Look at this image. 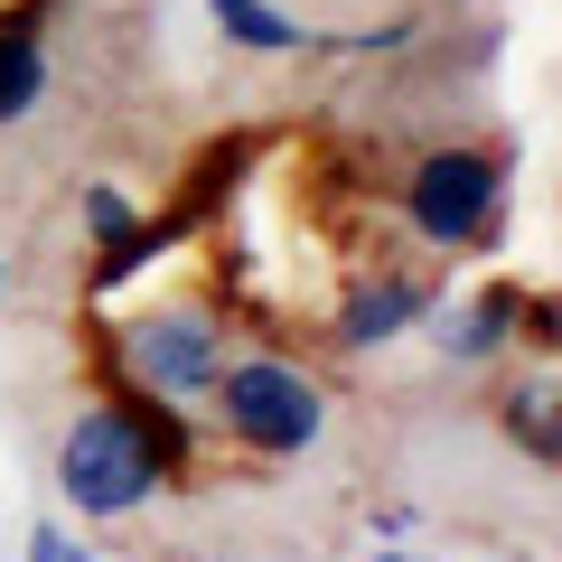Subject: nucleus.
Wrapping results in <instances>:
<instances>
[{
  "label": "nucleus",
  "instance_id": "nucleus-1",
  "mask_svg": "<svg viewBox=\"0 0 562 562\" xmlns=\"http://www.w3.org/2000/svg\"><path fill=\"white\" fill-rule=\"evenodd\" d=\"M506 216H516V169L506 150L487 140H441V150H422L394 188V225L413 235V254L431 262H479L506 244Z\"/></svg>",
  "mask_w": 562,
  "mask_h": 562
},
{
  "label": "nucleus",
  "instance_id": "nucleus-2",
  "mask_svg": "<svg viewBox=\"0 0 562 562\" xmlns=\"http://www.w3.org/2000/svg\"><path fill=\"white\" fill-rule=\"evenodd\" d=\"M225 357H235V310L216 291H169V301H150V310L103 328L94 366H103V384H140V394H160V403L206 413Z\"/></svg>",
  "mask_w": 562,
  "mask_h": 562
},
{
  "label": "nucleus",
  "instance_id": "nucleus-3",
  "mask_svg": "<svg viewBox=\"0 0 562 562\" xmlns=\"http://www.w3.org/2000/svg\"><path fill=\"white\" fill-rule=\"evenodd\" d=\"M206 441H225L235 460H310L328 441V375L301 366L291 347H235L206 394Z\"/></svg>",
  "mask_w": 562,
  "mask_h": 562
},
{
  "label": "nucleus",
  "instance_id": "nucleus-4",
  "mask_svg": "<svg viewBox=\"0 0 562 562\" xmlns=\"http://www.w3.org/2000/svg\"><path fill=\"white\" fill-rule=\"evenodd\" d=\"M160 487H169L160 460L140 450V431L122 422L113 394H94V403L66 413V431H57V497H66L76 525H122V516H140V506L160 497Z\"/></svg>",
  "mask_w": 562,
  "mask_h": 562
},
{
  "label": "nucleus",
  "instance_id": "nucleus-5",
  "mask_svg": "<svg viewBox=\"0 0 562 562\" xmlns=\"http://www.w3.org/2000/svg\"><path fill=\"white\" fill-rule=\"evenodd\" d=\"M441 301V281L413 272V262H375V272L338 281V310H328V347L338 357H384L394 338H413L422 310Z\"/></svg>",
  "mask_w": 562,
  "mask_h": 562
},
{
  "label": "nucleus",
  "instance_id": "nucleus-6",
  "mask_svg": "<svg viewBox=\"0 0 562 562\" xmlns=\"http://www.w3.org/2000/svg\"><path fill=\"white\" fill-rule=\"evenodd\" d=\"M516 301H525V281H479L460 301L422 310V338H431V357H441L450 375H487V366L516 357Z\"/></svg>",
  "mask_w": 562,
  "mask_h": 562
},
{
  "label": "nucleus",
  "instance_id": "nucleus-7",
  "mask_svg": "<svg viewBox=\"0 0 562 562\" xmlns=\"http://www.w3.org/2000/svg\"><path fill=\"white\" fill-rule=\"evenodd\" d=\"M47 10L57 0H0V132L47 103Z\"/></svg>",
  "mask_w": 562,
  "mask_h": 562
},
{
  "label": "nucleus",
  "instance_id": "nucleus-8",
  "mask_svg": "<svg viewBox=\"0 0 562 562\" xmlns=\"http://www.w3.org/2000/svg\"><path fill=\"white\" fill-rule=\"evenodd\" d=\"M103 394L122 403V422L140 431V450L160 460V479H169V487H179L188 469L216 450V441H206V413H188V403H160V394H140V384H103Z\"/></svg>",
  "mask_w": 562,
  "mask_h": 562
},
{
  "label": "nucleus",
  "instance_id": "nucleus-9",
  "mask_svg": "<svg viewBox=\"0 0 562 562\" xmlns=\"http://www.w3.org/2000/svg\"><path fill=\"white\" fill-rule=\"evenodd\" d=\"M497 431H506V450H525L535 469L562 460V375H553V357H535V366L497 394Z\"/></svg>",
  "mask_w": 562,
  "mask_h": 562
},
{
  "label": "nucleus",
  "instance_id": "nucleus-10",
  "mask_svg": "<svg viewBox=\"0 0 562 562\" xmlns=\"http://www.w3.org/2000/svg\"><path fill=\"white\" fill-rule=\"evenodd\" d=\"M188 225H198L188 206H169V216H140V235H122L113 254H94V262H85V301H122V291H132L140 272H160V262H169V244H179Z\"/></svg>",
  "mask_w": 562,
  "mask_h": 562
},
{
  "label": "nucleus",
  "instance_id": "nucleus-11",
  "mask_svg": "<svg viewBox=\"0 0 562 562\" xmlns=\"http://www.w3.org/2000/svg\"><path fill=\"white\" fill-rule=\"evenodd\" d=\"M206 20H216V38L235 47V57H301V47H319L291 10H272V0H206Z\"/></svg>",
  "mask_w": 562,
  "mask_h": 562
},
{
  "label": "nucleus",
  "instance_id": "nucleus-12",
  "mask_svg": "<svg viewBox=\"0 0 562 562\" xmlns=\"http://www.w3.org/2000/svg\"><path fill=\"white\" fill-rule=\"evenodd\" d=\"M140 216H150V206L132 198V188H113V179H94L76 198V225H85V244H94V254H113L122 235H140Z\"/></svg>",
  "mask_w": 562,
  "mask_h": 562
},
{
  "label": "nucleus",
  "instance_id": "nucleus-13",
  "mask_svg": "<svg viewBox=\"0 0 562 562\" xmlns=\"http://www.w3.org/2000/svg\"><path fill=\"white\" fill-rule=\"evenodd\" d=\"M516 347L525 357H553L562 347V301L543 291V281H525V301H516Z\"/></svg>",
  "mask_w": 562,
  "mask_h": 562
},
{
  "label": "nucleus",
  "instance_id": "nucleus-14",
  "mask_svg": "<svg viewBox=\"0 0 562 562\" xmlns=\"http://www.w3.org/2000/svg\"><path fill=\"white\" fill-rule=\"evenodd\" d=\"M66 543H76L66 525H29V562H66Z\"/></svg>",
  "mask_w": 562,
  "mask_h": 562
},
{
  "label": "nucleus",
  "instance_id": "nucleus-15",
  "mask_svg": "<svg viewBox=\"0 0 562 562\" xmlns=\"http://www.w3.org/2000/svg\"><path fill=\"white\" fill-rule=\"evenodd\" d=\"M375 535L384 543H413V506H375Z\"/></svg>",
  "mask_w": 562,
  "mask_h": 562
},
{
  "label": "nucleus",
  "instance_id": "nucleus-16",
  "mask_svg": "<svg viewBox=\"0 0 562 562\" xmlns=\"http://www.w3.org/2000/svg\"><path fill=\"white\" fill-rule=\"evenodd\" d=\"M366 562H441V553H413V543H375Z\"/></svg>",
  "mask_w": 562,
  "mask_h": 562
},
{
  "label": "nucleus",
  "instance_id": "nucleus-17",
  "mask_svg": "<svg viewBox=\"0 0 562 562\" xmlns=\"http://www.w3.org/2000/svg\"><path fill=\"white\" fill-rule=\"evenodd\" d=\"M66 562H94V553H85V543H66Z\"/></svg>",
  "mask_w": 562,
  "mask_h": 562
},
{
  "label": "nucleus",
  "instance_id": "nucleus-18",
  "mask_svg": "<svg viewBox=\"0 0 562 562\" xmlns=\"http://www.w3.org/2000/svg\"><path fill=\"white\" fill-rule=\"evenodd\" d=\"M0 281H10V272H0Z\"/></svg>",
  "mask_w": 562,
  "mask_h": 562
}]
</instances>
